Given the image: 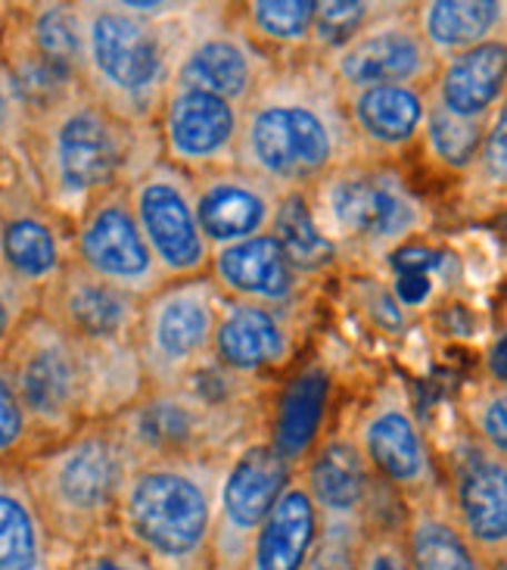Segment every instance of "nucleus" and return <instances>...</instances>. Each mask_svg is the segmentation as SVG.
<instances>
[{
  "instance_id": "obj_9",
  "label": "nucleus",
  "mask_w": 507,
  "mask_h": 570,
  "mask_svg": "<svg viewBox=\"0 0 507 570\" xmlns=\"http://www.w3.org/2000/svg\"><path fill=\"white\" fill-rule=\"evenodd\" d=\"M225 293L212 275L166 281L140 299V318L131 337L147 390H166L212 362Z\"/></svg>"
},
{
  "instance_id": "obj_15",
  "label": "nucleus",
  "mask_w": 507,
  "mask_h": 570,
  "mask_svg": "<svg viewBox=\"0 0 507 570\" xmlns=\"http://www.w3.org/2000/svg\"><path fill=\"white\" fill-rule=\"evenodd\" d=\"M72 263L140 299L166 284L140 234L128 185L103 194L72 222Z\"/></svg>"
},
{
  "instance_id": "obj_43",
  "label": "nucleus",
  "mask_w": 507,
  "mask_h": 570,
  "mask_svg": "<svg viewBox=\"0 0 507 570\" xmlns=\"http://www.w3.org/2000/svg\"><path fill=\"white\" fill-rule=\"evenodd\" d=\"M486 374L495 384H507V334L495 340L486 355Z\"/></svg>"
},
{
  "instance_id": "obj_32",
  "label": "nucleus",
  "mask_w": 507,
  "mask_h": 570,
  "mask_svg": "<svg viewBox=\"0 0 507 570\" xmlns=\"http://www.w3.org/2000/svg\"><path fill=\"white\" fill-rule=\"evenodd\" d=\"M10 26L26 45L60 72L81 81L84 13L81 3H10Z\"/></svg>"
},
{
  "instance_id": "obj_37",
  "label": "nucleus",
  "mask_w": 507,
  "mask_h": 570,
  "mask_svg": "<svg viewBox=\"0 0 507 570\" xmlns=\"http://www.w3.org/2000/svg\"><path fill=\"white\" fill-rule=\"evenodd\" d=\"M34 452H38V443H34L26 405L16 393L10 371L0 362V464H22Z\"/></svg>"
},
{
  "instance_id": "obj_21",
  "label": "nucleus",
  "mask_w": 507,
  "mask_h": 570,
  "mask_svg": "<svg viewBox=\"0 0 507 570\" xmlns=\"http://www.w3.org/2000/svg\"><path fill=\"white\" fill-rule=\"evenodd\" d=\"M41 312L84 346L131 343L140 318V296L93 278L72 263L50 291L41 293Z\"/></svg>"
},
{
  "instance_id": "obj_40",
  "label": "nucleus",
  "mask_w": 507,
  "mask_h": 570,
  "mask_svg": "<svg viewBox=\"0 0 507 570\" xmlns=\"http://www.w3.org/2000/svg\"><path fill=\"white\" fill-rule=\"evenodd\" d=\"M66 570H156L147 558L135 552L128 542H122L116 533H107L103 540L91 542L78 549L69 558Z\"/></svg>"
},
{
  "instance_id": "obj_4",
  "label": "nucleus",
  "mask_w": 507,
  "mask_h": 570,
  "mask_svg": "<svg viewBox=\"0 0 507 570\" xmlns=\"http://www.w3.org/2000/svg\"><path fill=\"white\" fill-rule=\"evenodd\" d=\"M233 452L135 464L112 533L156 570H212L218 490Z\"/></svg>"
},
{
  "instance_id": "obj_27",
  "label": "nucleus",
  "mask_w": 507,
  "mask_h": 570,
  "mask_svg": "<svg viewBox=\"0 0 507 570\" xmlns=\"http://www.w3.org/2000/svg\"><path fill=\"white\" fill-rule=\"evenodd\" d=\"M401 546L411 570H498L464 537L443 487L401 502Z\"/></svg>"
},
{
  "instance_id": "obj_39",
  "label": "nucleus",
  "mask_w": 507,
  "mask_h": 570,
  "mask_svg": "<svg viewBox=\"0 0 507 570\" xmlns=\"http://www.w3.org/2000/svg\"><path fill=\"white\" fill-rule=\"evenodd\" d=\"M41 308V296L29 287H22L19 281L0 272V362L10 353L16 334L22 331V324Z\"/></svg>"
},
{
  "instance_id": "obj_29",
  "label": "nucleus",
  "mask_w": 507,
  "mask_h": 570,
  "mask_svg": "<svg viewBox=\"0 0 507 570\" xmlns=\"http://www.w3.org/2000/svg\"><path fill=\"white\" fill-rule=\"evenodd\" d=\"M318 537L321 511L296 474L249 542L240 570H308Z\"/></svg>"
},
{
  "instance_id": "obj_10",
  "label": "nucleus",
  "mask_w": 507,
  "mask_h": 570,
  "mask_svg": "<svg viewBox=\"0 0 507 570\" xmlns=\"http://www.w3.org/2000/svg\"><path fill=\"white\" fill-rule=\"evenodd\" d=\"M0 218L3 275L41 296L72 265V225L41 203L19 150L0 166Z\"/></svg>"
},
{
  "instance_id": "obj_8",
  "label": "nucleus",
  "mask_w": 507,
  "mask_h": 570,
  "mask_svg": "<svg viewBox=\"0 0 507 570\" xmlns=\"http://www.w3.org/2000/svg\"><path fill=\"white\" fill-rule=\"evenodd\" d=\"M3 365L26 405L38 449L57 443L91 421L88 346L69 337L38 308L16 334Z\"/></svg>"
},
{
  "instance_id": "obj_31",
  "label": "nucleus",
  "mask_w": 507,
  "mask_h": 570,
  "mask_svg": "<svg viewBox=\"0 0 507 570\" xmlns=\"http://www.w3.org/2000/svg\"><path fill=\"white\" fill-rule=\"evenodd\" d=\"M415 16L439 60L507 38V3L498 0H430L415 7Z\"/></svg>"
},
{
  "instance_id": "obj_16",
  "label": "nucleus",
  "mask_w": 507,
  "mask_h": 570,
  "mask_svg": "<svg viewBox=\"0 0 507 570\" xmlns=\"http://www.w3.org/2000/svg\"><path fill=\"white\" fill-rule=\"evenodd\" d=\"M159 159L200 178L237 166L240 107L218 94L171 85L153 122Z\"/></svg>"
},
{
  "instance_id": "obj_36",
  "label": "nucleus",
  "mask_w": 507,
  "mask_h": 570,
  "mask_svg": "<svg viewBox=\"0 0 507 570\" xmlns=\"http://www.w3.org/2000/svg\"><path fill=\"white\" fill-rule=\"evenodd\" d=\"M377 3H361V0H327L318 3L315 16V31H311V57L327 60L330 53H337L339 47H346L358 31L368 26L377 16Z\"/></svg>"
},
{
  "instance_id": "obj_33",
  "label": "nucleus",
  "mask_w": 507,
  "mask_h": 570,
  "mask_svg": "<svg viewBox=\"0 0 507 570\" xmlns=\"http://www.w3.org/2000/svg\"><path fill=\"white\" fill-rule=\"evenodd\" d=\"M271 234H275L280 249L287 253L290 265L302 278L321 275L339 259L337 247L324 237L318 222L311 216L306 190L280 194L275 222H271Z\"/></svg>"
},
{
  "instance_id": "obj_1",
  "label": "nucleus",
  "mask_w": 507,
  "mask_h": 570,
  "mask_svg": "<svg viewBox=\"0 0 507 570\" xmlns=\"http://www.w3.org/2000/svg\"><path fill=\"white\" fill-rule=\"evenodd\" d=\"M361 156L337 78L318 57L277 62L240 107L237 169L280 194L308 190Z\"/></svg>"
},
{
  "instance_id": "obj_12",
  "label": "nucleus",
  "mask_w": 507,
  "mask_h": 570,
  "mask_svg": "<svg viewBox=\"0 0 507 570\" xmlns=\"http://www.w3.org/2000/svg\"><path fill=\"white\" fill-rule=\"evenodd\" d=\"M324 66L337 78L339 91H361L380 85L430 88L439 57L424 41L415 7H380L346 47L330 53Z\"/></svg>"
},
{
  "instance_id": "obj_34",
  "label": "nucleus",
  "mask_w": 507,
  "mask_h": 570,
  "mask_svg": "<svg viewBox=\"0 0 507 570\" xmlns=\"http://www.w3.org/2000/svg\"><path fill=\"white\" fill-rule=\"evenodd\" d=\"M486 135V122L479 119H461L448 112L439 100H427V119L420 140L430 150L433 163L443 166L451 175H470L479 156V144Z\"/></svg>"
},
{
  "instance_id": "obj_5",
  "label": "nucleus",
  "mask_w": 507,
  "mask_h": 570,
  "mask_svg": "<svg viewBox=\"0 0 507 570\" xmlns=\"http://www.w3.org/2000/svg\"><path fill=\"white\" fill-rule=\"evenodd\" d=\"M268 384L225 371L216 358L178 386L143 390L112 417L138 459L228 455L261 431Z\"/></svg>"
},
{
  "instance_id": "obj_38",
  "label": "nucleus",
  "mask_w": 507,
  "mask_h": 570,
  "mask_svg": "<svg viewBox=\"0 0 507 570\" xmlns=\"http://www.w3.org/2000/svg\"><path fill=\"white\" fill-rule=\"evenodd\" d=\"M470 175L483 190H507V97L486 122V135Z\"/></svg>"
},
{
  "instance_id": "obj_26",
  "label": "nucleus",
  "mask_w": 507,
  "mask_h": 570,
  "mask_svg": "<svg viewBox=\"0 0 507 570\" xmlns=\"http://www.w3.org/2000/svg\"><path fill=\"white\" fill-rule=\"evenodd\" d=\"M342 100L361 154L368 159H389L405 154L420 140L430 88L380 85V88L342 91Z\"/></svg>"
},
{
  "instance_id": "obj_3",
  "label": "nucleus",
  "mask_w": 507,
  "mask_h": 570,
  "mask_svg": "<svg viewBox=\"0 0 507 570\" xmlns=\"http://www.w3.org/2000/svg\"><path fill=\"white\" fill-rule=\"evenodd\" d=\"M81 88L125 122L153 128L202 7L178 3H81Z\"/></svg>"
},
{
  "instance_id": "obj_23",
  "label": "nucleus",
  "mask_w": 507,
  "mask_h": 570,
  "mask_svg": "<svg viewBox=\"0 0 507 570\" xmlns=\"http://www.w3.org/2000/svg\"><path fill=\"white\" fill-rule=\"evenodd\" d=\"M277 203L280 190L237 166L193 178V206L212 253L271 232Z\"/></svg>"
},
{
  "instance_id": "obj_22",
  "label": "nucleus",
  "mask_w": 507,
  "mask_h": 570,
  "mask_svg": "<svg viewBox=\"0 0 507 570\" xmlns=\"http://www.w3.org/2000/svg\"><path fill=\"white\" fill-rule=\"evenodd\" d=\"M330 400H334V374L321 358H308L296 365L265 400L261 433L277 455L296 471L324 440Z\"/></svg>"
},
{
  "instance_id": "obj_42",
  "label": "nucleus",
  "mask_w": 507,
  "mask_h": 570,
  "mask_svg": "<svg viewBox=\"0 0 507 570\" xmlns=\"http://www.w3.org/2000/svg\"><path fill=\"white\" fill-rule=\"evenodd\" d=\"M26 125H29V116H26L10 78L0 66V166H3V159H10L22 147Z\"/></svg>"
},
{
  "instance_id": "obj_19",
  "label": "nucleus",
  "mask_w": 507,
  "mask_h": 570,
  "mask_svg": "<svg viewBox=\"0 0 507 570\" xmlns=\"http://www.w3.org/2000/svg\"><path fill=\"white\" fill-rule=\"evenodd\" d=\"M311 502L324 521H361L374 527H399L401 518H389L377 509V493L384 483L374 478L352 433H324V440L299 468Z\"/></svg>"
},
{
  "instance_id": "obj_17",
  "label": "nucleus",
  "mask_w": 507,
  "mask_h": 570,
  "mask_svg": "<svg viewBox=\"0 0 507 570\" xmlns=\"http://www.w3.org/2000/svg\"><path fill=\"white\" fill-rule=\"evenodd\" d=\"M443 471V490L464 537L495 568H507V459L477 443L470 433L451 449Z\"/></svg>"
},
{
  "instance_id": "obj_2",
  "label": "nucleus",
  "mask_w": 507,
  "mask_h": 570,
  "mask_svg": "<svg viewBox=\"0 0 507 570\" xmlns=\"http://www.w3.org/2000/svg\"><path fill=\"white\" fill-rule=\"evenodd\" d=\"M19 154L41 203L72 225L93 200L156 163L159 140L153 128L125 122L81 88L26 125Z\"/></svg>"
},
{
  "instance_id": "obj_44",
  "label": "nucleus",
  "mask_w": 507,
  "mask_h": 570,
  "mask_svg": "<svg viewBox=\"0 0 507 570\" xmlns=\"http://www.w3.org/2000/svg\"><path fill=\"white\" fill-rule=\"evenodd\" d=\"M7 16H10V3H0V35L7 29Z\"/></svg>"
},
{
  "instance_id": "obj_35",
  "label": "nucleus",
  "mask_w": 507,
  "mask_h": 570,
  "mask_svg": "<svg viewBox=\"0 0 507 570\" xmlns=\"http://www.w3.org/2000/svg\"><path fill=\"white\" fill-rule=\"evenodd\" d=\"M461 417L477 443L507 459V384L486 381L467 386L461 396Z\"/></svg>"
},
{
  "instance_id": "obj_41",
  "label": "nucleus",
  "mask_w": 507,
  "mask_h": 570,
  "mask_svg": "<svg viewBox=\"0 0 507 570\" xmlns=\"http://www.w3.org/2000/svg\"><path fill=\"white\" fill-rule=\"evenodd\" d=\"M358 570H411L405 546H401L399 527H374L361 549Z\"/></svg>"
},
{
  "instance_id": "obj_14",
  "label": "nucleus",
  "mask_w": 507,
  "mask_h": 570,
  "mask_svg": "<svg viewBox=\"0 0 507 570\" xmlns=\"http://www.w3.org/2000/svg\"><path fill=\"white\" fill-rule=\"evenodd\" d=\"M352 440L370 464L374 478L389 487L401 502L443 487V471L433 459L430 443L399 384H386L361 409Z\"/></svg>"
},
{
  "instance_id": "obj_30",
  "label": "nucleus",
  "mask_w": 507,
  "mask_h": 570,
  "mask_svg": "<svg viewBox=\"0 0 507 570\" xmlns=\"http://www.w3.org/2000/svg\"><path fill=\"white\" fill-rule=\"evenodd\" d=\"M318 0H252L228 7V19L275 62L311 57Z\"/></svg>"
},
{
  "instance_id": "obj_25",
  "label": "nucleus",
  "mask_w": 507,
  "mask_h": 570,
  "mask_svg": "<svg viewBox=\"0 0 507 570\" xmlns=\"http://www.w3.org/2000/svg\"><path fill=\"white\" fill-rule=\"evenodd\" d=\"M69 552L47 524L22 464H0V570H66Z\"/></svg>"
},
{
  "instance_id": "obj_24",
  "label": "nucleus",
  "mask_w": 507,
  "mask_h": 570,
  "mask_svg": "<svg viewBox=\"0 0 507 570\" xmlns=\"http://www.w3.org/2000/svg\"><path fill=\"white\" fill-rule=\"evenodd\" d=\"M209 275L225 299L259 306H296L306 284L271 232L216 249Z\"/></svg>"
},
{
  "instance_id": "obj_7",
  "label": "nucleus",
  "mask_w": 507,
  "mask_h": 570,
  "mask_svg": "<svg viewBox=\"0 0 507 570\" xmlns=\"http://www.w3.org/2000/svg\"><path fill=\"white\" fill-rule=\"evenodd\" d=\"M311 216L337 253L384 259L430 225L427 206L386 159H355L306 190Z\"/></svg>"
},
{
  "instance_id": "obj_45",
  "label": "nucleus",
  "mask_w": 507,
  "mask_h": 570,
  "mask_svg": "<svg viewBox=\"0 0 507 570\" xmlns=\"http://www.w3.org/2000/svg\"><path fill=\"white\" fill-rule=\"evenodd\" d=\"M0 272H3V218H0Z\"/></svg>"
},
{
  "instance_id": "obj_13",
  "label": "nucleus",
  "mask_w": 507,
  "mask_h": 570,
  "mask_svg": "<svg viewBox=\"0 0 507 570\" xmlns=\"http://www.w3.org/2000/svg\"><path fill=\"white\" fill-rule=\"evenodd\" d=\"M299 471L277 455L265 433L249 436L221 478L212 537V568L240 570L252 537Z\"/></svg>"
},
{
  "instance_id": "obj_46",
  "label": "nucleus",
  "mask_w": 507,
  "mask_h": 570,
  "mask_svg": "<svg viewBox=\"0 0 507 570\" xmlns=\"http://www.w3.org/2000/svg\"><path fill=\"white\" fill-rule=\"evenodd\" d=\"M212 570H225V568H212Z\"/></svg>"
},
{
  "instance_id": "obj_20",
  "label": "nucleus",
  "mask_w": 507,
  "mask_h": 570,
  "mask_svg": "<svg viewBox=\"0 0 507 570\" xmlns=\"http://www.w3.org/2000/svg\"><path fill=\"white\" fill-rule=\"evenodd\" d=\"M292 308L225 299L212 358L237 377L268 384V377L287 368L296 355L299 322Z\"/></svg>"
},
{
  "instance_id": "obj_11",
  "label": "nucleus",
  "mask_w": 507,
  "mask_h": 570,
  "mask_svg": "<svg viewBox=\"0 0 507 570\" xmlns=\"http://www.w3.org/2000/svg\"><path fill=\"white\" fill-rule=\"evenodd\" d=\"M140 234L166 281L209 275L212 247L206 244L193 206V178L156 159L128 185Z\"/></svg>"
},
{
  "instance_id": "obj_6",
  "label": "nucleus",
  "mask_w": 507,
  "mask_h": 570,
  "mask_svg": "<svg viewBox=\"0 0 507 570\" xmlns=\"http://www.w3.org/2000/svg\"><path fill=\"white\" fill-rule=\"evenodd\" d=\"M138 462L119 424L100 417L38 449L22 468L53 537L78 552L112 533L125 480Z\"/></svg>"
},
{
  "instance_id": "obj_18",
  "label": "nucleus",
  "mask_w": 507,
  "mask_h": 570,
  "mask_svg": "<svg viewBox=\"0 0 507 570\" xmlns=\"http://www.w3.org/2000/svg\"><path fill=\"white\" fill-rule=\"evenodd\" d=\"M275 66L277 62L228 19V7H202L171 85L200 88L243 107Z\"/></svg>"
},
{
  "instance_id": "obj_28",
  "label": "nucleus",
  "mask_w": 507,
  "mask_h": 570,
  "mask_svg": "<svg viewBox=\"0 0 507 570\" xmlns=\"http://www.w3.org/2000/svg\"><path fill=\"white\" fill-rule=\"evenodd\" d=\"M430 97L461 119L489 122L507 97V38L439 60Z\"/></svg>"
}]
</instances>
